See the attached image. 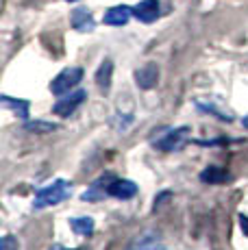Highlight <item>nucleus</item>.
Segmentation results:
<instances>
[{
    "label": "nucleus",
    "mask_w": 248,
    "mask_h": 250,
    "mask_svg": "<svg viewBox=\"0 0 248 250\" xmlns=\"http://www.w3.org/2000/svg\"><path fill=\"white\" fill-rule=\"evenodd\" d=\"M70 196H72V183L57 179V181H52L50 185L37 189L35 198H33V209H48V207L63 203Z\"/></svg>",
    "instance_id": "nucleus-1"
},
{
    "label": "nucleus",
    "mask_w": 248,
    "mask_h": 250,
    "mask_svg": "<svg viewBox=\"0 0 248 250\" xmlns=\"http://www.w3.org/2000/svg\"><path fill=\"white\" fill-rule=\"evenodd\" d=\"M187 137H189V128L187 126H176V128H168L161 137L152 139V146L157 150H164V152H174V150H181V148L187 144Z\"/></svg>",
    "instance_id": "nucleus-2"
},
{
    "label": "nucleus",
    "mask_w": 248,
    "mask_h": 250,
    "mask_svg": "<svg viewBox=\"0 0 248 250\" xmlns=\"http://www.w3.org/2000/svg\"><path fill=\"white\" fill-rule=\"evenodd\" d=\"M83 81V68H79V65H72V68H65L61 70L59 74L52 79L50 83V91L55 96H63L68 94V91H72L76 85Z\"/></svg>",
    "instance_id": "nucleus-3"
},
{
    "label": "nucleus",
    "mask_w": 248,
    "mask_h": 250,
    "mask_svg": "<svg viewBox=\"0 0 248 250\" xmlns=\"http://www.w3.org/2000/svg\"><path fill=\"white\" fill-rule=\"evenodd\" d=\"M87 98V91L85 89H74V91H68L63 94L55 104H52V113L55 115H61V118H70L81 104L85 103Z\"/></svg>",
    "instance_id": "nucleus-4"
},
{
    "label": "nucleus",
    "mask_w": 248,
    "mask_h": 250,
    "mask_svg": "<svg viewBox=\"0 0 248 250\" xmlns=\"http://www.w3.org/2000/svg\"><path fill=\"white\" fill-rule=\"evenodd\" d=\"M137 194V185L128 179H113L107 185V196H113L118 200H128Z\"/></svg>",
    "instance_id": "nucleus-5"
},
{
    "label": "nucleus",
    "mask_w": 248,
    "mask_h": 250,
    "mask_svg": "<svg viewBox=\"0 0 248 250\" xmlns=\"http://www.w3.org/2000/svg\"><path fill=\"white\" fill-rule=\"evenodd\" d=\"M159 83V68L157 63H144L135 70V85L140 89H152Z\"/></svg>",
    "instance_id": "nucleus-6"
},
{
    "label": "nucleus",
    "mask_w": 248,
    "mask_h": 250,
    "mask_svg": "<svg viewBox=\"0 0 248 250\" xmlns=\"http://www.w3.org/2000/svg\"><path fill=\"white\" fill-rule=\"evenodd\" d=\"M159 13H161L159 0H142L140 4L133 7V16L144 24H152L157 18H159Z\"/></svg>",
    "instance_id": "nucleus-7"
},
{
    "label": "nucleus",
    "mask_w": 248,
    "mask_h": 250,
    "mask_svg": "<svg viewBox=\"0 0 248 250\" xmlns=\"http://www.w3.org/2000/svg\"><path fill=\"white\" fill-rule=\"evenodd\" d=\"M128 250H164L161 235L155 233V230H146V233L137 235V237L133 239Z\"/></svg>",
    "instance_id": "nucleus-8"
},
{
    "label": "nucleus",
    "mask_w": 248,
    "mask_h": 250,
    "mask_svg": "<svg viewBox=\"0 0 248 250\" xmlns=\"http://www.w3.org/2000/svg\"><path fill=\"white\" fill-rule=\"evenodd\" d=\"M133 16V9L126 7V4H118V7H111L104 11L103 22L109 24V26H124Z\"/></svg>",
    "instance_id": "nucleus-9"
},
{
    "label": "nucleus",
    "mask_w": 248,
    "mask_h": 250,
    "mask_svg": "<svg viewBox=\"0 0 248 250\" xmlns=\"http://www.w3.org/2000/svg\"><path fill=\"white\" fill-rule=\"evenodd\" d=\"M70 22H72V26L79 33H92L94 28H96V22H94L92 13L85 7H76L72 11V16H70Z\"/></svg>",
    "instance_id": "nucleus-10"
},
{
    "label": "nucleus",
    "mask_w": 248,
    "mask_h": 250,
    "mask_svg": "<svg viewBox=\"0 0 248 250\" xmlns=\"http://www.w3.org/2000/svg\"><path fill=\"white\" fill-rule=\"evenodd\" d=\"M0 103H2L4 109H11L18 118H22V120L28 118V107H31V103H28V100L11 98V96H2V98H0Z\"/></svg>",
    "instance_id": "nucleus-11"
},
{
    "label": "nucleus",
    "mask_w": 248,
    "mask_h": 250,
    "mask_svg": "<svg viewBox=\"0 0 248 250\" xmlns=\"http://www.w3.org/2000/svg\"><path fill=\"white\" fill-rule=\"evenodd\" d=\"M111 76H113V61L104 59L100 63V68L96 70V85L103 91H109V87H111Z\"/></svg>",
    "instance_id": "nucleus-12"
},
{
    "label": "nucleus",
    "mask_w": 248,
    "mask_h": 250,
    "mask_svg": "<svg viewBox=\"0 0 248 250\" xmlns=\"http://www.w3.org/2000/svg\"><path fill=\"white\" fill-rule=\"evenodd\" d=\"M231 176H228V172H224L222 167H205L203 172H200V181L203 183H209V185H218V183H224L228 181Z\"/></svg>",
    "instance_id": "nucleus-13"
},
{
    "label": "nucleus",
    "mask_w": 248,
    "mask_h": 250,
    "mask_svg": "<svg viewBox=\"0 0 248 250\" xmlns=\"http://www.w3.org/2000/svg\"><path fill=\"white\" fill-rule=\"evenodd\" d=\"M70 229H72L76 235H92L94 229H96V222H94V218H89V215L72 218L70 220Z\"/></svg>",
    "instance_id": "nucleus-14"
},
{
    "label": "nucleus",
    "mask_w": 248,
    "mask_h": 250,
    "mask_svg": "<svg viewBox=\"0 0 248 250\" xmlns=\"http://www.w3.org/2000/svg\"><path fill=\"white\" fill-rule=\"evenodd\" d=\"M196 107L200 109V111H205V113L216 115V118L222 120V122H233V115H231V113H228V111H222V109H218L216 104H211V103H200V100H196Z\"/></svg>",
    "instance_id": "nucleus-15"
},
{
    "label": "nucleus",
    "mask_w": 248,
    "mask_h": 250,
    "mask_svg": "<svg viewBox=\"0 0 248 250\" xmlns=\"http://www.w3.org/2000/svg\"><path fill=\"white\" fill-rule=\"evenodd\" d=\"M24 128L31 133H40V135H46V133L57 131V124L55 122H44V120H35V122H24Z\"/></svg>",
    "instance_id": "nucleus-16"
},
{
    "label": "nucleus",
    "mask_w": 248,
    "mask_h": 250,
    "mask_svg": "<svg viewBox=\"0 0 248 250\" xmlns=\"http://www.w3.org/2000/svg\"><path fill=\"white\" fill-rule=\"evenodd\" d=\"M2 250H18V242L13 239V235H4V239H2Z\"/></svg>",
    "instance_id": "nucleus-17"
},
{
    "label": "nucleus",
    "mask_w": 248,
    "mask_h": 250,
    "mask_svg": "<svg viewBox=\"0 0 248 250\" xmlns=\"http://www.w3.org/2000/svg\"><path fill=\"white\" fill-rule=\"evenodd\" d=\"M170 196H172V194H170V191H164V194H159V196H157V198H155V207H152V209H155V211H157V209H159V207H161V205H164V203H165V200H168V198H170Z\"/></svg>",
    "instance_id": "nucleus-18"
},
{
    "label": "nucleus",
    "mask_w": 248,
    "mask_h": 250,
    "mask_svg": "<svg viewBox=\"0 0 248 250\" xmlns=\"http://www.w3.org/2000/svg\"><path fill=\"white\" fill-rule=\"evenodd\" d=\"M240 227L244 230V235L248 237V215H240Z\"/></svg>",
    "instance_id": "nucleus-19"
},
{
    "label": "nucleus",
    "mask_w": 248,
    "mask_h": 250,
    "mask_svg": "<svg viewBox=\"0 0 248 250\" xmlns=\"http://www.w3.org/2000/svg\"><path fill=\"white\" fill-rule=\"evenodd\" d=\"M48 250H83V248H63V246H59V244H55V246H50Z\"/></svg>",
    "instance_id": "nucleus-20"
},
{
    "label": "nucleus",
    "mask_w": 248,
    "mask_h": 250,
    "mask_svg": "<svg viewBox=\"0 0 248 250\" xmlns=\"http://www.w3.org/2000/svg\"><path fill=\"white\" fill-rule=\"evenodd\" d=\"M242 126H244V128H246V131H248V115H246V118H244V120H242Z\"/></svg>",
    "instance_id": "nucleus-21"
},
{
    "label": "nucleus",
    "mask_w": 248,
    "mask_h": 250,
    "mask_svg": "<svg viewBox=\"0 0 248 250\" xmlns=\"http://www.w3.org/2000/svg\"><path fill=\"white\" fill-rule=\"evenodd\" d=\"M65 2H79V0H65Z\"/></svg>",
    "instance_id": "nucleus-22"
}]
</instances>
